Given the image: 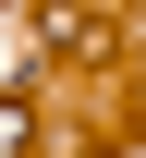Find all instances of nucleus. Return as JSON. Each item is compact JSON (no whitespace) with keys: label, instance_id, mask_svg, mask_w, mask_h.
I'll list each match as a JSON object with an SVG mask.
<instances>
[{"label":"nucleus","instance_id":"obj_1","mask_svg":"<svg viewBox=\"0 0 146 158\" xmlns=\"http://www.w3.org/2000/svg\"><path fill=\"white\" fill-rule=\"evenodd\" d=\"M0 158H24V110H12V98H0Z\"/></svg>","mask_w":146,"mask_h":158}]
</instances>
